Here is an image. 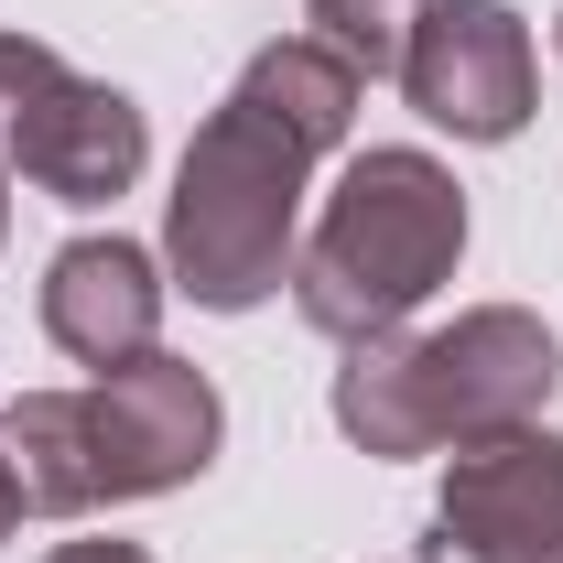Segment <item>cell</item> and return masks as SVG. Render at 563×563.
I'll list each match as a JSON object with an SVG mask.
<instances>
[{"label": "cell", "mask_w": 563, "mask_h": 563, "mask_svg": "<svg viewBox=\"0 0 563 563\" xmlns=\"http://www.w3.org/2000/svg\"><path fill=\"white\" fill-rule=\"evenodd\" d=\"M0 239H11V196H0Z\"/></svg>", "instance_id": "5bb4252c"}, {"label": "cell", "mask_w": 563, "mask_h": 563, "mask_svg": "<svg viewBox=\"0 0 563 563\" xmlns=\"http://www.w3.org/2000/svg\"><path fill=\"white\" fill-rule=\"evenodd\" d=\"M455 261H466V185L412 141H379L336 174L314 239L292 250V303L314 336L368 347V336L412 325L455 282Z\"/></svg>", "instance_id": "7a4b0ae2"}, {"label": "cell", "mask_w": 563, "mask_h": 563, "mask_svg": "<svg viewBox=\"0 0 563 563\" xmlns=\"http://www.w3.org/2000/svg\"><path fill=\"white\" fill-rule=\"evenodd\" d=\"M163 261L131 250V239H66L44 261V336L76 357V368H120L163 336Z\"/></svg>", "instance_id": "ba28073f"}, {"label": "cell", "mask_w": 563, "mask_h": 563, "mask_svg": "<svg viewBox=\"0 0 563 563\" xmlns=\"http://www.w3.org/2000/svg\"><path fill=\"white\" fill-rule=\"evenodd\" d=\"M563 379V347L531 303H466L433 336H368L336 368V433L357 455H444L509 422H542Z\"/></svg>", "instance_id": "6da1fadb"}, {"label": "cell", "mask_w": 563, "mask_h": 563, "mask_svg": "<svg viewBox=\"0 0 563 563\" xmlns=\"http://www.w3.org/2000/svg\"><path fill=\"white\" fill-rule=\"evenodd\" d=\"M0 455H11V477H22V509H44V520L98 509L87 390H22V401H0Z\"/></svg>", "instance_id": "9c48e42d"}, {"label": "cell", "mask_w": 563, "mask_h": 563, "mask_svg": "<svg viewBox=\"0 0 563 563\" xmlns=\"http://www.w3.org/2000/svg\"><path fill=\"white\" fill-rule=\"evenodd\" d=\"M325 152L282 120L261 87H228L217 120L185 141L174 196H163V272L207 314H250L292 282V228H303V174Z\"/></svg>", "instance_id": "3957f363"}, {"label": "cell", "mask_w": 563, "mask_h": 563, "mask_svg": "<svg viewBox=\"0 0 563 563\" xmlns=\"http://www.w3.org/2000/svg\"><path fill=\"white\" fill-rule=\"evenodd\" d=\"M422 0H314V33L347 55L357 76H401V33Z\"/></svg>", "instance_id": "30bf717a"}, {"label": "cell", "mask_w": 563, "mask_h": 563, "mask_svg": "<svg viewBox=\"0 0 563 563\" xmlns=\"http://www.w3.org/2000/svg\"><path fill=\"white\" fill-rule=\"evenodd\" d=\"M22 531V477H11V455H0V542Z\"/></svg>", "instance_id": "4fadbf2b"}, {"label": "cell", "mask_w": 563, "mask_h": 563, "mask_svg": "<svg viewBox=\"0 0 563 563\" xmlns=\"http://www.w3.org/2000/svg\"><path fill=\"white\" fill-rule=\"evenodd\" d=\"M11 163L55 207H109V196H131L141 163H152V120H141V98H120L109 76L66 66L11 109Z\"/></svg>", "instance_id": "52a82bcc"}, {"label": "cell", "mask_w": 563, "mask_h": 563, "mask_svg": "<svg viewBox=\"0 0 563 563\" xmlns=\"http://www.w3.org/2000/svg\"><path fill=\"white\" fill-rule=\"evenodd\" d=\"M531 76V22L509 0H422L401 33V98L455 141H520Z\"/></svg>", "instance_id": "5b68a950"}, {"label": "cell", "mask_w": 563, "mask_h": 563, "mask_svg": "<svg viewBox=\"0 0 563 563\" xmlns=\"http://www.w3.org/2000/svg\"><path fill=\"white\" fill-rule=\"evenodd\" d=\"M217 433H228V412H217V379L196 357L141 347V357L87 379V466H98V498H163L185 477H207Z\"/></svg>", "instance_id": "277c9868"}, {"label": "cell", "mask_w": 563, "mask_h": 563, "mask_svg": "<svg viewBox=\"0 0 563 563\" xmlns=\"http://www.w3.org/2000/svg\"><path fill=\"white\" fill-rule=\"evenodd\" d=\"M44 563H152L141 542H66V553H44Z\"/></svg>", "instance_id": "7c38bea8"}, {"label": "cell", "mask_w": 563, "mask_h": 563, "mask_svg": "<svg viewBox=\"0 0 563 563\" xmlns=\"http://www.w3.org/2000/svg\"><path fill=\"white\" fill-rule=\"evenodd\" d=\"M553 563H563V553H553Z\"/></svg>", "instance_id": "2e32d148"}, {"label": "cell", "mask_w": 563, "mask_h": 563, "mask_svg": "<svg viewBox=\"0 0 563 563\" xmlns=\"http://www.w3.org/2000/svg\"><path fill=\"white\" fill-rule=\"evenodd\" d=\"M553 44H563V22H553Z\"/></svg>", "instance_id": "9a60e30c"}, {"label": "cell", "mask_w": 563, "mask_h": 563, "mask_svg": "<svg viewBox=\"0 0 563 563\" xmlns=\"http://www.w3.org/2000/svg\"><path fill=\"white\" fill-rule=\"evenodd\" d=\"M444 553L466 563H553L563 553V433L509 422L444 455V498H433Z\"/></svg>", "instance_id": "8992f818"}, {"label": "cell", "mask_w": 563, "mask_h": 563, "mask_svg": "<svg viewBox=\"0 0 563 563\" xmlns=\"http://www.w3.org/2000/svg\"><path fill=\"white\" fill-rule=\"evenodd\" d=\"M44 76H66V55H55V44H33V33H0V109H22Z\"/></svg>", "instance_id": "8fae6325"}]
</instances>
